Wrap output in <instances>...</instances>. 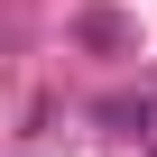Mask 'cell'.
I'll list each match as a JSON object with an SVG mask.
<instances>
[{
	"mask_svg": "<svg viewBox=\"0 0 157 157\" xmlns=\"http://www.w3.org/2000/svg\"><path fill=\"white\" fill-rule=\"evenodd\" d=\"M74 46H93V56H139V28L120 10H83L74 19Z\"/></svg>",
	"mask_w": 157,
	"mask_h": 157,
	"instance_id": "obj_1",
	"label": "cell"
}]
</instances>
